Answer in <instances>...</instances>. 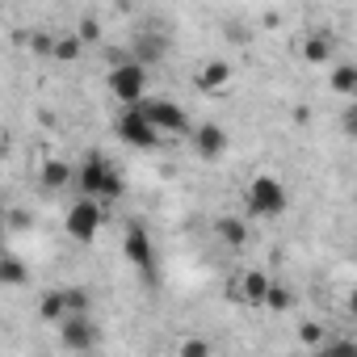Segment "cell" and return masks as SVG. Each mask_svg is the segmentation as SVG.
I'll return each instance as SVG.
<instances>
[{"mask_svg":"<svg viewBox=\"0 0 357 357\" xmlns=\"http://www.w3.org/2000/svg\"><path fill=\"white\" fill-rule=\"evenodd\" d=\"M244 202H248V211H252L257 219H278V215L290 206V194H286V185L278 181V176L261 172V176H252V181H248Z\"/></svg>","mask_w":357,"mask_h":357,"instance_id":"cell-3","label":"cell"},{"mask_svg":"<svg viewBox=\"0 0 357 357\" xmlns=\"http://www.w3.org/2000/svg\"><path fill=\"white\" fill-rule=\"evenodd\" d=\"M353 101H357V97H353Z\"/></svg>","mask_w":357,"mask_h":357,"instance_id":"cell-26","label":"cell"},{"mask_svg":"<svg viewBox=\"0 0 357 357\" xmlns=\"http://www.w3.org/2000/svg\"><path fill=\"white\" fill-rule=\"evenodd\" d=\"M315 357H357V340H349V336H336V340H328Z\"/></svg>","mask_w":357,"mask_h":357,"instance_id":"cell-19","label":"cell"},{"mask_svg":"<svg viewBox=\"0 0 357 357\" xmlns=\"http://www.w3.org/2000/svg\"><path fill=\"white\" fill-rule=\"evenodd\" d=\"M328 84H332V93H340V97H357V68H353V63L332 68Z\"/></svg>","mask_w":357,"mask_h":357,"instance_id":"cell-16","label":"cell"},{"mask_svg":"<svg viewBox=\"0 0 357 357\" xmlns=\"http://www.w3.org/2000/svg\"><path fill=\"white\" fill-rule=\"evenodd\" d=\"M80 43H97V22H93V17L80 22Z\"/></svg>","mask_w":357,"mask_h":357,"instance_id":"cell-23","label":"cell"},{"mask_svg":"<svg viewBox=\"0 0 357 357\" xmlns=\"http://www.w3.org/2000/svg\"><path fill=\"white\" fill-rule=\"evenodd\" d=\"M298 55H303V63H328L332 59V38L328 34H303V43H298Z\"/></svg>","mask_w":357,"mask_h":357,"instance_id":"cell-12","label":"cell"},{"mask_svg":"<svg viewBox=\"0 0 357 357\" xmlns=\"http://www.w3.org/2000/svg\"><path fill=\"white\" fill-rule=\"evenodd\" d=\"M59 340H63V349H72V353H89V349L101 340V328H97L93 315H68V319L59 324Z\"/></svg>","mask_w":357,"mask_h":357,"instance_id":"cell-8","label":"cell"},{"mask_svg":"<svg viewBox=\"0 0 357 357\" xmlns=\"http://www.w3.org/2000/svg\"><path fill=\"white\" fill-rule=\"evenodd\" d=\"M290 303H294V294H290L286 286H278V282H273V290H269V303H265V307H273V311H290Z\"/></svg>","mask_w":357,"mask_h":357,"instance_id":"cell-21","label":"cell"},{"mask_svg":"<svg viewBox=\"0 0 357 357\" xmlns=\"http://www.w3.org/2000/svg\"><path fill=\"white\" fill-rule=\"evenodd\" d=\"M344 307H349V315H353V319H357V286H353V290H349V298H344Z\"/></svg>","mask_w":357,"mask_h":357,"instance_id":"cell-25","label":"cell"},{"mask_svg":"<svg viewBox=\"0 0 357 357\" xmlns=\"http://www.w3.org/2000/svg\"><path fill=\"white\" fill-rule=\"evenodd\" d=\"M215 236H219L227 248H244V244H248V227H244V219H231V215L215 219Z\"/></svg>","mask_w":357,"mask_h":357,"instance_id":"cell-15","label":"cell"},{"mask_svg":"<svg viewBox=\"0 0 357 357\" xmlns=\"http://www.w3.org/2000/svg\"><path fill=\"white\" fill-rule=\"evenodd\" d=\"M63 227H68V236H72L76 244H93V240L101 236V227H105V206H101V202H89V198H80V202H72V206H68Z\"/></svg>","mask_w":357,"mask_h":357,"instance_id":"cell-4","label":"cell"},{"mask_svg":"<svg viewBox=\"0 0 357 357\" xmlns=\"http://www.w3.org/2000/svg\"><path fill=\"white\" fill-rule=\"evenodd\" d=\"M0 282H5V286H22V282H26V261H22L17 252H5V257H0Z\"/></svg>","mask_w":357,"mask_h":357,"instance_id":"cell-17","label":"cell"},{"mask_svg":"<svg viewBox=\"0 0 357 357\" xmlns=\"http://www.w3.org/2000/svg\"><path fill=\"white\" fill-rule=\"evenodd\" d=\"M38 176H43V185L51 190V194H59V190H68V181H72V164L68 160H47L43 168H38Z\"/></svg>","mask_w":357,"mask_h":357,"instance_id":"cell-14","label":"cell"},{"mask_svg":"<svg viewBox=\"0 0 357 357\" xmlns=\"http://www.w3.org/2000/svg\"><path fill=\"white\" fill-rule=\"evenodd\" d=\"M76 185H80V194L89 202H101V206H109V202H118L126 194V181H122L118 164L105 160V155H97V151H89L84 164L76 168Z\"/></svg>","mask_w":357,"mask_h":357,"instance_id":"cell-1","label":"cell"},{"mask_svg":"<svg viewBox=\"0 0 357 357\" xmlns=\"http://www.w3.org/2000/svg\"><path fill=\"white\" fill-rule=\"evenodd\" d=\"M344 130L357 139V101H349V109H344Z\"/></svg>","mask_w":357,"mask_h":357,"instance_id":"cell-24","label":"cell"},{"mask_svg":"<svg viewBox=\"0 0 357 357\" xmlns=\"http://www.w3.org/2000/svg\"><path fill=\"white\" fill-rule=\"evenodd\" d=\"M231 84V63L227 59H211L202 72H198V89L202 93H215V89H227Z\"/></svg>","mask_w":357,"mask_h":357,"instance_id":"cell-13","label":"cell"},{"mask_svg":"<svg viewBox=\"0 0 357 357\" xmlns=\"http://www.w3.org/2000/svg\"><path fill=\"white\" fill-rule=\"evenodd\" d=\"M164 55H168V38H164V34H135L130 59H135L139 68H155Z\"/></svg>","mask_w":357,"mask_h":357,"instance_id":"cell-10","label":"cell"},{"mask_svg":"<svg viewBox=\"0 0 357 357\" xmlns=\"http://www.w3.org/2000/svg\"><path fill=\"white\" fill-rule=\"evenodd\" d=\"M118 139L130 143V147L151 151V147L160 143V130L151 126V118L143 114V105H135V109H122V114H118Z\"/></svg>","mask_w":357,"mask_h":357,"instance_id":"cell-6","label":"cell"},{"mask_svg":"<svg viewBox=\"0 0 357 357\" xmlns=\"http://www.w3.org/2000/svg\"><path fill=\"white\" fill-rule=\"evenodd\" d=\"M122 252H126V261H130L147 282H155V248H151V236H147L139 223L126 227V236H122Z\"/></svg>","mask_w":357,"mask_h":357,"instance_id":"cell-7","label":"cell"},{"mask_svg":"<svg viewBox=\"0 0 357 357\" xmlns=\"http://www.w3.org/2000/svg\"><path fill=\"white\" fill-rule=\"evenodd\" d=\"M269 290H273V278H269L265 269H248V273L240 278V298H244L248 307H265V303H269Z\"/></svg>","mask_w":357,"mask_h":357,"instance_id":"cell-11","label":"cell"},{"mask_svg":"<svg viewBox=\"0 0 357 357\" xmlns=\"http://www.w3.org/2000/svg\"><path fill=\"white\" fill-rule=\"evenodd\" d=\"M143 114L151 118V126L160 135H190V114L176 105L172 97H147L143 101Z\"/></svg>","mask_w":357,"mask_h":357,"instance_id":"cell-5","label":"cell"},{"mask_svg":"<svg viewBox=\"0 0 357 357\" xmlns=\"http://www.w3.org/2000/svg\"><path fill=\"white\" fill-rule=\"evenodd\" d=\"M176 357H211V340H206V336H181Z\"/></svg>","mask_w":357,"mask_h":357,"instance_id":"cell-18","label":"cell"},{"mask_svg":"<svg viewBox=\"0 0 357 357\" xmlns=\"http://www.w3.org/2000/svg\"><path fill=\"white\" fill-rule=\"evenodd\" d=\"M105 84H109V93L122 101V109H135V105L147 101V68H139L130 55L109 68V80H105Z\"/></svg>","mask_w":357,"mask_h":357,"instance_id":"cell-2","label":"cell"},{"mask_svg":"<svg viewBox=\"0 0 357 357\" xmlns=\"http://www.w3.org/2000/svg\"><path fill=\"white\" fill-rule=\"evenodd\" d=\"M298 336H303V344H319V340H324V328H319V324H303Z\"/></svg>","mask_w":357,"mask_h":357,"instance_id":"cell-22","label":"cell"},{"mask_svg":"<svg viewBox=\"0 0 357 357\" xmlns=\"http://www.w3.org/2000/svg\"><path fill=\"white\" fill-rule=\"evenodd\" d=\"M80 34H68V38H55V59H76L80 55Z\"/></svg>","mask_w":357,"mask_h":357,"instance_id":"cell-20","label":"cell"},{"mask_svg":"<svg viewBox=\"0 0 357 357\" xmlns=\"http://www.w3.org/2000/svg\"><path fill=\"white\" fill-rule=\"evenodd\" d=\"M190 143H194V151H198L202 160H219V155L227 151V130H223L219 122H202V126H194Z\"/></svg>","mask_w":357,"mask_h":357,"instance_id":"cell-9","label":"cell"}]
</instances>
